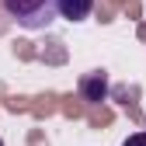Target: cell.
Returning <instances> with one entry per match:
<instances>
[{
	"mask_svg": "<svg viewBox=\"0 0 146 146\" xmlns=\"http://www.w3.org/2000/svg\"><path fill=\"white\" fill-rule=\"evenodd\" d=\"M0 4H4V11L14 25H21L28 31L49 28L59 17V0H0Z\"/></svg>",
	"mask_w": 146,
	"mask_h": 146,
	"instance_id": "cell-1",
	"label": "cell"
},
{
	"mask_svg": "<svg viewBox=\"0 0 146 146\" xmlns=\"http://www.w3.org/2000/svg\"><path fill=\"white\" fill-rule=\"evenodd\" d=\"M80 98L90 101V104H98V101L108 98V73L104 70H90V73L80 77Z\"/></svg>",
	"mask_w": 146,
	"mask_h": 146,
	"instance_id": "cell-2",
	"label": "cell"
},
{
	"mask_svg": "<svg viewBox=\"0 0 146 146\" xmlns=\"http://www.w3.org/2000/svg\"><path fill=\"white\" fill-rule=\"evenodd\" d=\"M90 11H94V0H59V17H66V21H87Z\"/></svg>",
	"mask_w": 146,
	"mask_h": 146,
	"instance_id": "cell-3",
	"label": "cell"
},
{
	"mask_svg": "<svg viewBox=\"0 0 146 146\" xmlns=\"http://www.w3.org/2000/svg\"><path fill=\"white\" fill-rule=\"evenodd\" d=\"M122 146H146V132H132V136L125 139Z\"/></svg>",
	"mask_w": 146,
	"mask_h": 146,
	"instance_id": "cell-4",
	"label": "cell"
},
{
	"mask_svg": "<svg viewBox=\"0 0 146 146\" xmlns=\"http://www.w3.org/2000/svg\"><path fill=\"white\" fill-rule=\"evenodd\" d=\"M0 146H4V143H0Z\"/></svg>",
	"mask_w": 146,
	"mask_h": 146,
	"instance_id": "cell-5",
	"label": "cell"
}]
</instances>
